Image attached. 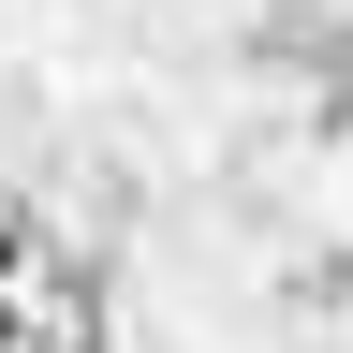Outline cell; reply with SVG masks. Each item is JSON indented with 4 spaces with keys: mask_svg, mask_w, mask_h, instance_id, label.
Wrapping results in <instances>:
<instances>
[{
    "mask_svg": "<svg viewBox=\"0 0 353 353\" xmlns=\"http://www.w3.org/2000/svg\"><path fill=\"white\" fill-rule=\"evenodd\" d=\"M0 353H103V280L0 206Z\"/></svg>",
    "mask_w": 353,
    "mask_h": 353,
    "instance_id": "cell-1",
    "label": "cell"
}]
</instances>
